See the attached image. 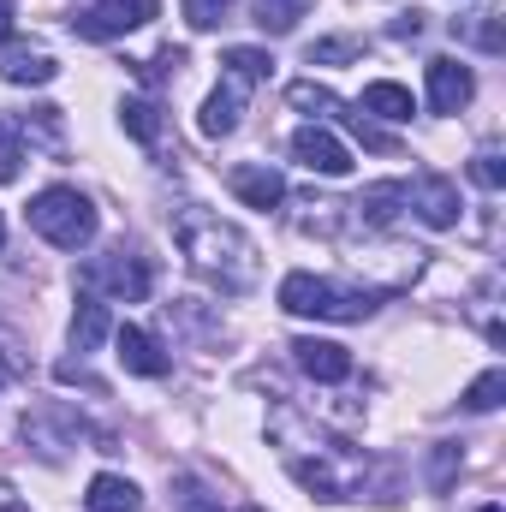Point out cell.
Wrapping results in <instances>:
<instances>
[{"label": "cell", "mask_w": 506, "mask_h": 512, "mask_svg": "<svg viewBox=\"0 0 506 512\" xmlns=\"http://www.w3.org/2000/svg\"><path fill=\"white\" fill-rule=\"evenodd\" d=\"M179 251L185 262L203 274V280H215L221 292H251L256 274H262V262H256V245L233 227V221H221V215H203V209H185L179 215Z\"/></svg>", "instance_id": "obj_1"}, {"label": "cell", "mask_w": 506, "mask_h": 512, "mask_svg": "<svg viewBox=\"0 0 506 512\" xmlns=\"http://www.w3.org/2000/svg\"><path fill=\"white\" fill-rule=\"evenodd\" d=\"M30 227L54 245V251H84L96 239V203L72 185H48L36 203H30Z\"/></svg>", "instance_id": "obj_2"}, {"label": "cell", "mask_w": 506, "mask_h": 512, "mask_svg": "<svg viewBox=\"0 0 506 512\" xmlns=\"http://www.w3.org/2000/svg\"><path fill=\"white\" fill-rule=\"evenodd\" d=\"M280 310L286 316H316V322H364L376 310V292H340L334 280L316 274H286L280 280Z\"/></svg>", "instance_id": "obj_3"}, {"label": "cell", "mask_w": 506, "mask_h": 512, "mask_svg": "<svg viewBox=\"0 0 506 512\" xmlns=\"http://www.w3.org/2000/svg\"><path fill=\"white\" fill-rule=\"evenodd\" d=\"M84 286H102V292H114V298H126V304H137V298H149V286H155V268H149V256L137 251H108L96 256L90 268H84Z\"/></svg>", "instance_id": "obj_4"}, {"label": "cell", "mask_w": 506, "mask_h": 512, "mask_svg": "<svg viewBox=\"0 0 506 512\" xmlns=\"http://www.w3.org/2000/svg\"><path fill=\"white\" fill-rule=\"evenodd\" d=\"M155 12H161V0H90L72 18V30L90 36V42H114V36H131L137 24H149Z\"/></svg>", "instance_id": "obj_5"}, {"label": "cell", "mask_w": 506, "mask_h": 512, "mask_svg": "<svg viewBox=\"0 0 506 512\" xmlns=\"http://www.w3.org/2000/svg\"><path fill=\"white\" fill-rule=\"evenodd\" d=\"M24 435L36 441V453H42V459H60V453H72V447L84 441V417H78V411H66V405H42V411H30V417H24Z\"/></svg>", "instance_id": "obj_6"}, {"label": "cell", "mask_w": 506, "mask_h": 512, "mask_svg": "<svg viewBox=\"0 0 506 512\" xmlns=\"http://www.w3.org/2000/svg\"><path fill=\"white\" fill-rule=\"evenodd\" d=\"M292 155H298L310 173H322V179H346V173H352L346 143H340L328 126H298L292 131Z\"/></svg>", "instance_id": "obj_7"}, {"label": "cell", "mask_w": 506, "mask_h": 512, "mask_svg": "<svg viewBox=\"0 0 506 512\" xmlns=\"http://www.w3.org/2000/svg\"><path fill=\"white\" fill-rule=\"evenodd\" d=\"M471 96H477V78H471V66H459V60H429V108L435 114H459V108H471Z\"/></svg>", "instance_id": "obj_8"}, {"label": "cell", "mask_w": 506, "mask_h": 512, "mask_svg": "<svg viewBox=\"0 0 506 512\" xmlns=\"http://www.w3.org/2000/svg\"><path fill=\"white\" fill-rule=\"evenodd\" d=\"M411 203H417V215L435 227V233H447V227H459V185L453 179H441V173H423L411 191H405Z\"/></svg>", "instance_id": "obj_9"}, {"label": "cell", "mask_w": 506, "mask_h": 512, "mask_svg": "<svg viewBox=\"0 0 506 512\" xmlns=\"http://www.w3.org/2000/svg\"><path fill=\"white\" fill-rule=\"evenodd\" d=\"M292 358H298V370L310 376V382H346L352 376V352L346 346H334V340H292Z\"/></svg>", "instance_id": "obj_10"}, {"label": "cell", "mask_w": 506, "mask_h": 512, "mask_svg": "<svg viewBox=\"0 0 506 512\" xmlns=\"http://www.w3.org/2000/svg\"><path fill=\"white\" fill-rule=\"evenodd\" d=\"M0 78H6V84H54V78H60V66H54V54H48V48L6 42V48H0Z\"/></svg>", "instance_id": "obj_11"}, {"label": "cell", "mask_w": 506, "mask_h": 512, "mask_svg": "<svg viewBox=\"0 0 506 512\" xmlns=\"http://www.w3.org/2000/svg\"><path fill=\"white\" fill-rule=\"evenodd\" d=\"M233 197L239 203H251V209H280L286 203V179L274 173V167H262V161H251V167H233Z\"/></svg>", "instance_id": "obj_12"}, {"label": "cell", "mask_w": 506, "mask_h": 512, "mask_svg": "<svg viewBox=\"0 0 506 512\" xmlns=\"http://www.w3.org/2000/svg\"><path fill=\"white\" fill-rule=\"evenodd\" d=\"M114 346H120V364H126L131 376H167V370H173V358H167L143 328H131V322L114 328Z\"/></svg>", "instance_id": "obj_13"}, {"label": "cell", "mask_w": 506, "mask_h": 512, "mask_svg": "<svg viewBox=\"0 0 506 512\" xmlns=\"http://www.w3.org/2000/svg\"><path fill=\"white\" fill-rule=\"evenodd\" d=\"M108 334H114L108 304H102L96 292H78V310H72V352H96Z\"/></svg>", "instance_id": "obj_14"}, {"label": "cell", "mask_w": 506, "mask_h": 512, "mask_svg": "<svg viewBox=\"0 0 506 512\" xmlns=\"http://www.w3.org/2000/svg\"><path fill=\"white\" fill-rule=\"evenodd\" d=\"M239 114H245V84H227V90H215L209 102H203V137H233L239 131Z\"/></svg>", "instance_id": "obj_15"}, {"label": "cell", "mask_w": 506, "mask_h": 512, "mask_svg": "<svg viewBox=\"0 0 506 512\" xmlns=\"http://www.w3.org/2000/svg\"><path fill=\"white\" fill-rule=\"evenodd\" d=\"M84 507H90V512H143V495H137V483H131V477H114V471H102V477L90 483Z\"/></svg>", "instance_id": "obj_16"}, {"label": "cell", "mask_w": 506, "mask_h": 512, "mask_svg": "<svg viewBox=\"0 0 506 512\" xmlns=\"http://www.w3.org/2000/svg\"><path fill=\"white\" fill-rule=\"evenodd\" d=\"M399 203H405V185H370L352 209L364 215V227H393V215H399Z\"/></svg>", "instance_id": "obj_17"}, {"label": "cell", "mask_w": 506, "mask_h": 512, "mask_svg": "<svg viewBox=\"0 0 506 512\" xmlns=\"http://www.w3.org/2000/svg\"><path fill=\"white\" fill-rule=\"evenodd\" d=\"M364 114H381V120H411V90L381 78V84L364 90Z\"/></svg>", "instance_id": "obj_18"}, {"label": "cell", "mask_w": 506, "mask_h": 512, "mask_svg": "<svg viewBox=\"0 0 506 512\" xmlns=\"http://www.w3.org/2000/svg\"><path fill=\"white\" fill-rule=\"evenodd\" d=\"M120 120H126V131L137 143H155V137H161V108H155L149 96H131L126 108H120Z\"/></svg>", "instance_id": "obj_19"}, {"label": "cell", "mask_w": 506, "mask_h": 512, "mask_svg": "<svg viewBox=\"0 0 506 512\" xmlns=\"http://www.w3.org/2000/svg\"><path fill=\"white\" fill-rule=\"evenodd\" d=\"M501 399H506V370H489V376H477V382L459 393V405H465V411H495Z\"/></svg>", "instance_id": "obj_20"}, {"label": "cell", "mask_w": 506, "mask_h": 512, "mask_svg": "<svg viewBox=\"0 0 506 512\" xmlns=\"http://www.w3.org/2000/svg\"><path fill=\"white\" fill-rule=\"evenodd\" d=\"M286 102H292V108H304V114H328V120H340V108H346V102H340L334 90H322V84H292V90H286Z\"/></svg>", "instance_id": "obj_21"}, {"label": "cell", "mask_w": 506, "mask_h": 512, "mask_svg": "<svg viewBox=\"0 0 506 512\" xmlns=\"http://www.w3.org/2000/svg\"><path fill=\"white\" fill-rule=\"evenodd\" d=\"M24 167V126L18 120H0V185H12Z\"/></svg>", "instance_id": "obj_22"}, {"label": "cell", "mask_w": 506, "mask_h": 512, "mask_svg": "<svg viewBox=\"0 0 506 512\" xmlns=\"http://www.w3.org/2000/svg\"><path fill=\"white\" fill-rule=\"evenodd\" d=\"M268 54L262 48H227V72H233V84H256V78H268Z\"/></svg>", "instance_id": "obj_23"}, {"label": "cell", "mask_w": 506, "mask_h": 512, "mask_svg": "<svg viewBox=\"0 0 506 512\" xmlns=\"http://www.w3.org/2000/svg\"><path fill=\"white\" fill-rule=\"evenodd\" d=\"M304 6H310V0H256V24L280 36V30H292V24H298V12H304Z\"/></svg>", "instance_id": "obj_24"}, {"label": "cell", "mask_w": 506, "mask_h": 512, "mask_svg": "<svg viewBox=\"0 0 506 512\" xmlns=\"http://www.w3.org/2000/svg\"><path fill=\"white\" fill-rule=\"evenodd\" d=\"M471 179H477L483 191H501V185H506V161H501V149H477V161H471Z\"/></svg>", "instance_id": "obj_25"}, {"label": "cell", "mask_w": 506, "mask_h": 512, "mask_svg": "<svg viewBox=\"0 0 506 512\" xmlns=\"http://www.w3.org/2000/svg\"><path fill=\"white\" fill-rule=\"evenodd\" d=\"M364 54V42H352V36H334V42H310V66H334V60H358Z\"/></svg>", "instance_id": "obj_26"}, {"label": "cell", "mask_w": 506, "mask_h": 512, "mask_svg": "<svg viewBox=\"0 0 506 512\" xmlns=\"http://www.w3.org/2000/svg\"><path fill=\"white\" fill-rule=\"evenodd\" d=\"M465 30L477 36V48H483V54H501V48H506V36H501V12H477V18H471Z\"/></svg>", "instance_id": "obj_27"}, {"label": "cell", "mask_w": 506, "mask_h": 512, "mask_svg": "<svg viewBox=\"0 0 506 512\" xmlns=\"http://www.w3.org/2000/svg\"><path fill=\"white\" fill-rule=\"evenodd\" d=\"M453 471H459V447H453V441H441V447H435V465H429V489H447V483H453Z\"/></svg>", "instance_id": "obj_28"}, {"label": "cell", "mask_w": 506, "mask_h": 512, "mask_svg": "<svg viewBox=\"0 0 506 512\" xmlns=\"http://www.w3.org/2000/svg\"><path fill=\"white\" fill-rule=\"evenodd\" d=\"M185 18H191V30H215L227 18V0H185Z\"/></svg>", "instance_id": "obj_29"}, {"label": "cell", "mask_w": 506, "mask_h": 512, "mask_svg": "<svg viewBox=\"0 0 506 512\" xmlns=\"http://www.w3.org/2000/svg\"><path fill=\"white\" fill-rule=\"evenodd\" d=\"M179 512H221V501L203 489V483H191V477H179Z\"/></svg>", "instance_id": "obj_30"}, {"label": "cell", "mask_w": 506, "mask_h": 512, "mask_svg": "<svg viewBox=\"0 0 506 512\" xmlns=\"http://www.w3.org/2000/svg\"><path fill=\"white\" fill-rule=\"evenodd\" d=\"M393 36H423V12H399L393 18Z\"/></svg>", "instance_id": "obj_31"}, {"label": "cell", "mask_w": 506, "mask_h": 512, "mask_svg": "<svg viewBox=\"0 0 506 512\" xmlns=\"http://www.w3.org/2000/svg\"><path fill=\"white\" fill-rule=\"evenodd\" d=\"M12 30V0H0V36Z\"/></svg>", "instance_id": "obj_32"}, {"label": "cell", "mask_w": 506, "mask_h": 512, "mask_svg": "<svg viewBox=\"0 0 506 512\" xmlns=\"http://www.w3.org/2000/svg\"><path fill=\"white\" fill-rule=\"evenodd\" d=\"M0 251H6V215H0Z\"/></svg>", "instance_id": "obj_33"}, {"label": "cell", "mask_w": 506, "mask_h": 512, "mask_svg": "<svg viewBox=\"0 0 506 512\" xmlns=\"http://www.w3.org/2000/svg\"><path fill=\"white\" fill-rule=\"evenodd\" d=\"M477 512H501V507H495V501H489V507H477Z\"/></svg>", "instance_id": "obj_34"}, {"label": "cell", "mask_w": 506, "mask_h": 512, "mask_svg": "<svg viewBox=\"0 0 506 512\" xmlns=\"http://www.w3.org/2000/svg\"><path fill=\"white\" fill-rule=\"evenodd\" d=\"M251 512H256V507H251Z\"/></svg>", "instance_id": "obj_35"}]
</instances>
